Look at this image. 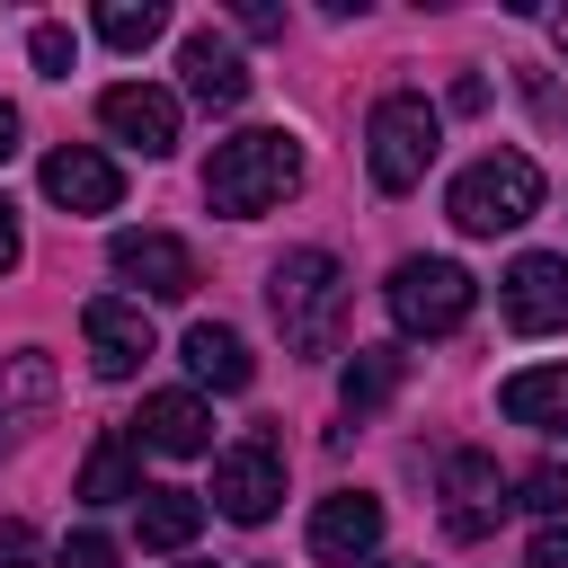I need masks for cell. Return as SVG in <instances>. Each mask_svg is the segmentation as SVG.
<instances>
[{
  "label": "cell",
  "mask_w": 568,
  "mask_h": 568,
  "mask_svg": "<svg viewBox=\"0 0 568 568\" xmlns=\"http://www.w3.org/2000/svg\"><path fill=\"white\" fill-rule=\"evenodd\" d=\"M18 257H27V240H18V204L0 195V275H18Z\"/></svg>",
  "instance_id": "cell-28"
},
{
  "label": "cell",
  "mask_w": 568,
  "mask_h": 568,
  "mask_svg": "<svg viewBox=\"0 0 568 568\" xmlns=\"http://www.w3.org/2000/svg\"><path fill=\"white\" fill-rule=\"evenodd\" d=\"M506 328L515 337H550V328H568V257H550V248H524L515 266H506Z\"/></svg>",
  "instance_id": "cell-8"
},
{
  "label": "cell",
  "mask_w": 568,
  "mask_h": 568,
  "mask_svg": "<svg viewBox=\"0 0 568 568\" xmlns=\"http://www.w3.org/2000/svg\"><path fill=\"white\" fill-rule=\"evenodd\" d=\"M53 568H115V541H106V532H71Z\"/></svg>",
  "instance_id": "cell-25"
},
{
  "label": "cell",
  "mask_w": 568,
  "mask_h": 568,
  "mask_svg": "<svg viewBox=\"0 0 568 568\" xmlns=\"http://www.w3.org/2000/svg\"><path fill=\"white\" fill-rule=\"evenodd\" d=\"M9 151H18V106L0 98V160H9Z\"/></svg>",
  "instance_id": "cell-31"
},
{
  "label": "cell",
  "mask_w": 568,
  "mask_h": 568,
  "mask_svg": "<svg viewBox=\"0 0 568 568\" xmlns=\"http://www.w3.org/2000/svg\"><path fill=\"white\" fill-rule=\"evenodd\" d=\"M133 444L195 462V453H213V408H204L195 390H151V399H142V417H133Z\"/></svg>",
  "instance_id": "cell-15"
},
{
  "label": "cell",
  "mask_w": 568,
  "mask_h": 568,
  "mask_svg": "<svg viewBox=\"0 0 568 568\" xmlns=\"http://www.w3.org/2000/svg\"><path fill=\"white\" fill-rule=\"evenodd\" d=\"M44 399H53V364H44L36 346H27V355H9V364H0V444H9V435H18V417H36Z\"/></svg>",
  "instance_id": "cell-21"
},
{
  "label": "cell",
  "mask_w": 568,
  "mask_h": 568,
  "mask_svg": "<svg viewBox=\"0 0 568 568\" xmlns=\"http://www.w3.org/2000/svg\"><path fill=\"white\" fill-rule=\"evenodd\" d=\"M98 124H106L115 142H133L142 160L178 151V98H169V89H151V80H115V89L98 98Z\"/></svg>",
  "instance_id": "cell-10"
},
{
  "label": "cell",
  "mask_w": 568,
  "mask_h": 568,
  "mask_svg": "<svg viewBox=\"0 0 568 568\" xmlns=\"http://www.w3.org/2000/svg\"><path fill=\"white\" fill-rule=\"evenodd\" d=\"M311 550H320L328 568H364V559L382 550V497H364V488L320 497V506H311Z\"/></svg>",
  "instance_id": "cell-11"
},
{
  "label": "cell",
  "mask_w": 568,
  "mask_h": 568,
  "mask_svg": "<svg viewBox=\"0 0 568 568\" xmlns=\"http://www.w3.org/2000/svg\"><path fill=\"white\" fill-rule=\"evenodd\" d=\"M506 506H532V515H550V524H559V515H568V470H559V462H532V470L515 479V497H506Z\"/></svg>",
  "instance_id": "cell-23"
},
{
  "label": "cell",
  "mask_w": 568,
  "mask_h": 568,
  "mask_svg": "<svg viewBox=\"0 0 568 568\" xmlns=\"http://www.w3.org/2000/svg\"><path fill=\"white\" fill-rule=\"evenodd\" d=\"M106 266L142 293V302H186L195 293V248L178 231H115L106 240Z\"/></svg>",
  "instance_id": "cell-6"
},
{
  "label": "cell",
  "mask_w": 568,
  "mask_h": 568,
  "mask_svg": "<svg viewBox=\"0 0 568 568\" xmlns=\"http://www.w3.org/2000/svg\"><path fill=\"white\" fill-rule=\"evenodd\" d=\"M550 36H559V53H568V9H559V18H550Z\"/></svg>",
  "instance_id": "cell-32"
},
{
  "label": "cell",
  "mask_w": 568,
  "mask_h": 568,
  "mask_svg": "<svg viewBox=\"0 0 568 568\" xmlns=\"http://www.w3.org/2000/svg\"><path fill=\"white\" fill-rule=\"evenodd\" d=\"M275 497H284V453H275L266 435H248V444H231V453L213 462V506H222L231 524H266Z\"/></svg>",
  "instance_id": "cell-7"
},
{
  "label": "cell",
  "mask_w": 568,
  "mask_h": 568,
  "mask_svg": "<svg viewBox=\"0 0 568 568\" xmlns=\"http://www.w3.org/2000/svg\"><path fill=\"white\" fill-rule=\"evenodd\" d=\"M497 408L532 435H559L568 444V364H532V373H506L497 382Z\"/></svg>",
  "instance_id": "cell-16"
},
{
  "label": "cell",
  "mask_w": 568,
  "mask_h": 568,
  "mask_svg": "<svg viewBox=\"0 0 568 568\" xmlns=\"http://www.w3.org/2000/svg\"><path fill=\"white\" fill-rule=\"evenodd\" d=\"M133 532H142V550H186L204 532V497L195 488H142L133 497Z\"/></svg>",
  "instance_id": "cell-18"
},
{
  "label": "cell",
  "mask_w": 568,
  "mask_h": 568,
  "mask_svg": "<svg viewBox=\"0 0 568 568\" xmlns=\"http://www.w3.org/2000/svg\"><path fill=\"white\" fill-rule=\"evenodd\" d=\"M479 106H488V80L462 71V80H453V115H479Z\"/></svg>",
  "instance_id": "cell-30"
},
{
  "label": "cell",
  "mask_w": 568,
  "mask_h": 568,
  "mask_svg": "<svg viewBox=\"0 0 568 568\" xmlns=\"http://www.w3.org/2000/svg\"><path fill=\"white\" fill-rule=\"evenodd\" d=\"M364 568H408V559H364Z\"/></svg>",
  "instance_id": "cell-33"
},
{
  "label": "cell",
  "mask_w": 568,
  "mask_h": 568,
  "mask_svg": "<svg viewBox=\"0 0 568 568\" xmlns=\"http://www.w3.org/2000/svg\"><path fill=\"white\" fill-rule=\"evenodd\" d=\"M80 337H89V373H98V382H133L142 355H151V311L98 293V302L80 311Z\"/></svg>",
  "instance_id": "cell-9"
},
{
  "label": "cell",
  "mask_w": 568,
  "mask_h": 568,
  "mask_svg": "<svg viewBox=\"0 0 568 568\" xmlns=\"http://www.w3.org/2000/svg\"><path fill=\"white\" fill-rule=\"evenodd\" d=\"M44 195H53L62 213H115L124 169H115L106 151H89V142H62V151L44 160Z\"/></svg>",
  "instance_id": "cell-14"
},
{
  "label": "cell",
  "mask_w": 568,
  "mask_h": 568,
  "mask_svg": "<svg viewBox=\"0 0 568 568\" xmlns=\"http://www.w3.org/2000/svg\"><path fill=\"white\" fill-rule=\"evenodd\" d=\"M266 302H275V328L293 355H337V328H346V266L328 248H284L275 275H266Z\"/></svg>",
  "instance_id": "cell-2"
},
{
  "label": "cell",
  "mask_w": 568,
  "mask_h": 568,
  "mask_svg": "<svg viewBox=\"0 0 568 568\" xmlns=\"http://www.w3.org/2000/svg\"><path fill=\"white\" fill-rule=\"evenodd\" d=\"M293 186H302V142L284 124H248V133L213 142V160H204V204L231 213V222H257Z\"/></svg>",
  "instance_id": "cell-1"
},
{
  "label": "cell",
  "mask_w": 568,
  "mask_h": 568,
  "mask_svg": "<svg viewBox=\"0 0 568 568\" xmlns=\"http://www.w3.org/2000/svg\"><path fill=\"white\" fill-rule=\"evenodd\" d=\"M0 568H36V524H0Z\"/></svg>",
  "instance_id": "cell-27"
},
{
  "label": "cell",
  "mask_w": 568,
  "mask_h": 568,
  "mask_svg": "<svg viewBox=\"0 0 568 568\" xmlns=\"http://www.w3.org/2000/svg\"><path fill=\"white\" fill-rule=\"evenodd\" d=\"M382 302H390V320H399L408 337H453V328L470 320L479 284H470V266H453V257H399L390 284H382Z\"/></svg>",
  "instance_id": "cell-5"
},
{
  "label": "cell",
  "mask_w": 568,
  "mask_h": 568,
  "mask_svg": "<svg viewBox=\"0 0 568 568\" xmlns=\"http://www.w3.org/2000/svg\"><path fill=\"white\" fill-rule=\"evenodd\" d=\"M27 53H36V71H44V80H71V27H53V18H44V27L27 36Z\"/></svg>",
  "instance_id": "cell-24"
},
{
  "label": "cell",
  "mask_w": 568,
  "mask_h": 568,
  "mask_svg": "<svg viewBox=\"0 0 568 568\" xmlns=\"http://www.w3.org/2000/svg\"><path fill=\"white\" fill-rule=\"evenodd\" d=\"M524 568H568V515L532 532V550H524Z\"/></svg>",
  "instance_id": "cell-26"
},
{
  "label": "cell",
  "mask_w": 568,
  "mask_h": 568,
  "mask_svg": "<svg viewBox=\"0 0 568 568\" xmlns=\"http://www.w3.org/2000/svg\"><path fill=\"white\" fill-rule=\"evenodd\" d=\"M240 27H248V36H284V9H275V0H240Z\"/></svg>",
  "instance_id": "cell-29"
},
{
  "label": "cell",
  "mask_w": 568,
  "mask_h": 568,
  "mask_svg": "<svg viewBox=\"0 0 568 568\" xmlns=\"http://www.w3.org/2000/svg\"><path fill=\"white\" fill-rule=\"evenodd\" d=\"M497 515H506L497 462H488V453H453V462H444V532H453V541H479Z\"/></svg>",
  "instance_id": "cell-12"
},
{
  "label": "cell",
  "mask_w": 568,
  "mask_h": 568,
  "mask_svg": "<svg viewBox=\"0 0 568 568\" xmlns=\"http://www.w3.org/2000/svg\"><path fill=\"white\" fill-rule=\"evenodd\" d=\"M80 497H89V506H124V497H142V462H133L124 435H98V444H89V462H80Z\"/></svg>",
  "instance_id": "cell-20"
},
{
  "label": "cell",
  "mask_w": 568,
  "mask_h": 568,
  "mask_svg": "<svg viewBox=\"0 0 568 568\" xmlns=\"http://www.w3.org/2000/svg\"><path fill=\"white\" fill-rule=\"evenodd\" d=\"M186 373H195L204 390H248L257 355H248V337H240V328H222V320H195V328H186Z\"/></svg>",
  "instance_id": "cell-17"
},
{
  "label": "cell",
  "mask_w": 568,
  "mask_h": 568,
  "mask_svg": "<svg viewBox=\"0 0 568 568\" xmlns=\"http://www.w3.org/2000/svg\"><path fill=\"white\" fill-rule=\"evenodd\" d=\"M98 36H106L115 53H142V44L169 36V9H160V0H106V9H98Z\"/></svg>",
  "instance_id": "cell-22"
},
{
  "label": "cell",
  "mask_w": 568,
  "mask_h": 568,
  "mask_svg": "<svg viewBox=\"0 0 568 568\" xmlns=\"http://www.w3.org/2000/svg\"><path fill=\"white\" fill-rule=\"evenodd\" d=\"M444 213H453V231L497 240V231H515V222H532V213H541V169H532L524 151H479V160L453 178Z\"/></svg>",
  "instance_id": "cell-3"
},
{
  "label": "cell",
  "mask_w": 568,
  "mask_h": 568,
  "mask_svg": "<svg viewBox=\"0 0 568 568\" xmlns=\"http://www.w3.org/2000/svg\"><path fill=\"white\" fill-rule=\"evenodd\" d=\"M178 71H186V98H195V106H240V98H248V62H240V44H231L222 27H186Z\"/></svg>",
  "instance_id": "cell-13"
},
{
  "label": "cell",
  "mask_w": 568,
  "mask_h": 568,
  "mask_svg": "<svg viewBox=\"0 0 568 568\" xmlns=\"http://www.w3.org/2000/svg\"><path fill=\"white\" fill-rule=\"evenodd\" d=\"M435 142H444V115L417 98V89H390L373 115H364V169L382 195H408L426 169H435Z\"/></svg>",
  "instance_id": "cell-4"
},
{
  "label": "cell",
  "mask_w": 568,
  "mask_h": 568,
  "mask_svg": "<svg viewBox=\"0 0 568 568\" xmlns=\"http://www.w3.org/2000/svg\"><path fill=\"white\" fill-rule=\"evenodd\" d=\"M399 373H408V355H399V346H355V355H346V373H337V399H346V417H373V408H390Z\"/></svg>",
  "instance_id": "cell-19"
}]
</instances>
